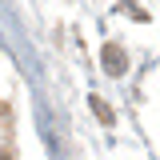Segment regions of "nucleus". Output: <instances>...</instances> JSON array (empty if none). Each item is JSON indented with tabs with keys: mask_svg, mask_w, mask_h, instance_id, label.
I'll list each match as a JSON object with an SVG mask.
<instances>
[{
	"mask_svg": "<svg viewBox=\"0 0 160 160\" xmlns=\"http://www.w3.org/2000/svg\"><path fill=\"white\" fill-rule=\"evenodd\" d=\"M104 68H108L112 76H120V72H124V52H120L116 44H108V48H104Z\"/></svg>",
	"mask_w": 160,
	"mask_h": 160,
	"instance_id": "f257e3e1",
	"label": "nucleus"
},
{
	"mask_svg": "<svg viewBox=\"0 0 160 160\" xmlns=\"http://www.w3.org/2000/svg\"><path fill=\"white\" fill-rule=\"evenodd\" d=\"M92 108H96V112H100V116H104V120H112V112H108V104H100L96 96H92Z\"/></svg>",
	"mask_w": 160,
	"mask_h": 160,
	"instance_id": "f03ea898",
	"label": "nucleus"
}]
</instances>
